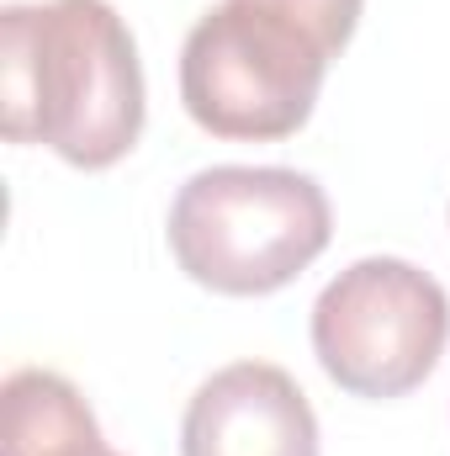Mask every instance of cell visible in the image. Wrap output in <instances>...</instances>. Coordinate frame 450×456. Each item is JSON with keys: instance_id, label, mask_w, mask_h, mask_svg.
<instances>
[{"instance_id": "obj_7", "label": "cell", "mask_w": 450, "mask_h": 456, "mask_svg": "<svg viewBox=\"0 0 450 456\" xmlns=\"http://www.w3.org/2000/svg\"><path fill=\"white\" fill-rule=\"evenodd\" d=\"M249 5H265L276 16H286L292 27H302L329 59H339L360 27V5L366 0H249Z\"/></svg>"}, {"instance_id": "obj_5", "label": "cell", "mask_w": 450, "mask_h": 456, "mask_svg": "<svg viewBox=\"0 0 450 456\" xmlns=\"http://www.w3.org/2000/svg\"><path fill=\"white\" fill-rule=\"evenodd\" d=\"M181 456H318V419L292 371L233 361L186 403Z\"/></svg>"}, {"instance_id": "obj_4", "label": "cell", "mask_w": 450, "mask_h": 456, "mask_svg": "<svg viewBox=\"0 0 450 456\" xmlns=\"http://www.w3.org/2000/svg\"><path fill=\"white\" fill-rule=\"evenodd\" d=\"M450 297L446 287L398 260L366 255L344 265L313 303V350L329 382L350 398H403L446 355Z\"/></svg>"}, {"instance_id": "obj_6", "label": "cell", "mask_w": 450, "mask_h": 456, "mask_svg": "<svg viewBox=\"0 0 450 456\" xmlns=\"http://www.w3.org/2000/svg\"><path fill=\"white\" fill-rule=\"evenodd\" d=\"M0 456H117L80 387L59 371L21 366L0 387Z\"/></svg>"}, {"instance_id": "obj_2", "label": "cell", "mask_w": 450, "mask_h": 456, "mask_svg": "<svg viewBox=\"0 0 450 456\" xmlns=\"http://www.w3.org/2000/svg\"><path fill=\"white\" fill-rule=\"evenodd\" d=\"M334 233L313 175L281 165L197 170L170 202V249L181 271L223 297H265L297 281Z\"/></svg>"}, {"instance_id": "obj_3", "label": "cell", "mask_w": 450, "mask_h": 456, "mask_svg": "<svg viewBox=\"0 0 450 456\" xmlns=\"http://www.w3.org/2000/svg\"><path fill=\"white\" fill-rule=\"evenodd\" d=\"M329 64L334 59L286 16L249 0H223L186 32L181 102L213 138H292L318 107Z\"/></svg>"}, {"instance_id": "obj_1", "label": "cell", "mask_w": 450, "mask_h": 456, "mask_svg": "<svg viewBox=\"0 0 450 456\" xmlns=\"http://www.w3.org/2000/svg\"><path fill=\"white\" fill-rule=\"evenodd\" d=\"M0 127L75 170L117 165L143 133V64L107 0L0 11Z\"/></svg>"}]
</instances>
